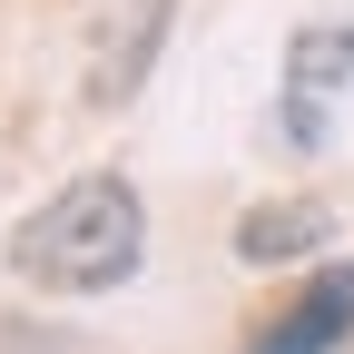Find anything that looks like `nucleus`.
Listing matches in <instances>:
<instances>
[{
	"label": "nucleus",
	"mask_w": 354,
	"mask_h": 354,
	"mask_svg": "<svg viewBox=\"0 0 354 354\" xmlns=\"http://www.w3.org/2000/svg\"><path fill=\"white\" fill-rule=\"evenodd\" d=\"M0 256L39 295H109L148 266V207L118 167H79L0 236Z\"/></svg>",
	"instance_id": "obj_1"
},
{
	"label": "nucleus",
	"mask_w": 354,
	"mask_h": 354,
	"mask_svg": "<svg viewBox=\"0 0 354 354\" xmlns=\"http://www.w3.org/2000/svg\"><path fill=\"white\" fill-rule=\"evenodd\" d=\"M167 20H177V0H99L88 10V39H79V109L88 118H118L148 88V69L167 50Z\"/></svg>",
	"instance_id": "obj_2"
},
{
	"label": "nucleus",
	"mask_w": 354,
	"mask_h": 354,
	"mask_svg": "<svg viewBox=\"0 0 354 354\" xmlns=\"http://www.w3.org/2000/svg\"><path fill=\"white\" fill-rule=\"evenodd\" d=\"M344 335H354V266H325V276H305V295H295L246 354H335Z\"/></svg>",
	"instance_id": "obj_3"
},
{
	"label": "nucleus",
	"mask_w": 354,
	"mask_h": 354,
	"mask_svg": "<svg viewBox=\"0 0 354 354\" xmlns=\"http://www.w3.org/2000/svg\"><path fill=\"white\" fill-rule=\"evenodd\" d=\"M335 236V207L315 197H256L236 216V266H305V256H325Z\"/></svg>",
	"instance_id": "obj_4"
},
{
	"label": "nucleus",
	"mask_w": 354,
	"mask_h": 354,
	"mask_svg": "<svg viewBox=\"0 0 354 354\" xmlns=\"http://www.w3.org/2000/svg\"><path fill=\"white\" fill-rule=\"evenodd\" d=\"M354 79V20H315L286 39V88H305V99H325V88Z\"/></svg>",
	"instance_id": "obj_5"
},
{
	"label": "nucleus",
	"mask_w": 354,
	"mask_h": 354,
	"mask_svg": "<svg viewBox=\"0 0 354 354\" xmlns=\"http://www.w3.org/2000/svg\"><path fill=\"white\" fill-rule=\"evenodd\" d=\"M0 354H109V344L59 335V325H39V315H0Z\"/></svg>",
	"instance_id": "obj_6"
}]
</instances>
